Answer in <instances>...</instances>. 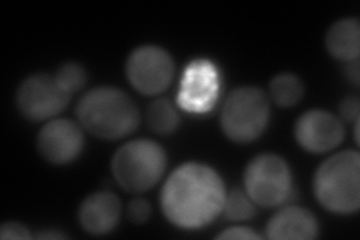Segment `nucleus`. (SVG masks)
I'll return each instance as SVG.
<instances>
[{
	"instance_id": "obj_1",
	"label": "nucleus",
	"mask_w": 360,
	"mask_h": 240,
	"mask_svg": "<svg viewBox=\"0 0 360 240\" xmlns=\"http://www.w3.org/2000/svg\"><path fill=\"white\" fill-rule=\"evenodd\" d=\"M225 197L227 192L218 171L206 164L186 163L177 167L165 182L161 208L172 224L194 230L222 213Z\"/></svg>"
},
{
	"instance_id": "obj_2",
	"label": "nucleus",
	"mask_w": 360,
	"mask_h": 240,
	"mask_svg": "<svg viewBox=\"0 0 360 240\" xmlns=\"http://www.w3.org/2000/svg\"><path fill=\"white\" fill-rule=\"evenodd\" d=\"M77 116L86 131L104 140L127 137L140 123L137 106L115 87H96L87 92L78 102Z\"/></svg>"
},
{
	"instance_id": "obj_3",
	"label": "nucleus",
	"mask_w": 360,
	"mask_h": 240,
	"mask_svg": "<svg viewBox=\"0 0 360 240\" xmlns=\"http://www.w3.org/2000/svg\"><path fill=\"white\" fill-rule=\"evenodd\" d=\"M314 194L333 213H353L360 206V158L354 151L336 153L315 171Z\"/></svg>"
},
{
	"instance_id": "obj_4",
	"label": "nucleus",
	"mask_w": 360,
	"mask_h": 240,
	"mask_svg": "<svg viewBox=\"0 0 360 240\" xmlns=\"http://www.w3.org/2000/svg\"><path fill=\"white\" fill-rule=\"evenodd\" d=\"M164 149L152 140H134L123 144L112 156L111 171L117 184L129 192L153 188L165 171Z\"/></svg>"
},
{
	"instance_id": "obj_5",
	"label": "nucleus",
	"mask_w": 360,
	"mask_h": 240,
	"mask_svg": "<svg viewBox=\"0 0 360 240\" xmlns=\"http://www.w3.org/2000/svg\"><path fill=\"white\" fill-rule=\"evenodd\" d=\"M270 104L260 89L245 86L233 90L221 111V128L231 141L250 143L269 123Z\"/></svg>"
},
{
	"instance_id": "obj_6",
	"label": "nucleus",
	"mask_w": 360,
	"mask_h": 240,
	"mask_svg": "<svg viewBox=\"0 0 360 240\" xmlns=\"http://www.w3.org/2000/svg\"><path fill=\"white\" fill-rule=\"evenodd\" d=\"M245 192L263 208L284 204L292 189V177L288 164L274 153L255 156L245 171Z\"/></svg>"
},
{
	"instance_id": "obj_7",
	"label": "nucleus",
	"mask_w": 360,
	"mask_h": 240,
	"mask_svg": "<svg viewBox=\"0 0 360 240\" xmlns=\"http://www.w3.org/2000/svg\"><path fill=\"white\" fill-rule=\"evenodd\" d=\"M129 83L143 95H158L170 86L174 75L172 56L156 45L135 49L127 62Z\"/></svg>"
},
{
	"instance_id": "obj_8",
	"label": "nucleus",
	"mask_w": 360,
	"mask_h": 240,
	"mask_svg": "<svg viewBox=\"0 0 360 240\" xmlns=\"http://www.w3.org/2000/svg\"><path fill=\"white\" fill-rule=\"evenodd\" d=\"M70 98L54 75L35 74L20 84L15 101L22 116L39 122L63 111Z\"/></svg>"
},
{
	"instance_id": "obj_9",
	"label": "nucleus",
	"mask_w": 360,
	"mask_h": 240,
	"mask_svg": "<svg viewBox=\"0 0 360 240\" xmlns=\"http://www.w3.org/2000/svg\"><path fill=\"white\" fill-rule=\"evenodd\" d=\"M219 94V74L207 61L193 62L182 77L179 104L186 111L206 113L215 106Z\"/></svg>"
},
{
	"instance_id": "obj_10",
	"label": "nucleus",
	"mask_w": 360,
	"mask_h": 240,
	"mask_svg": "<svg viewBox=\"0 0 360 240\" xmlns=\"http://www.w3.org/2000/svg\"><path fill=\"white\" fill-rule=\"evenodd\" d=\"M300 147L312 153L333 151L344 140L342 122L324 110H311L297 119L295 128Z\"/></svg>"
},
{
	"instance_id": "obj_11",
	"label": "nucleus",
	"mask_w": 360,
	"mask_h": 240,
	"mask_svg": "<svg viewBox=\"0 0 360 240\" xmlns=\"http://www.w3.org/2000/svg\"><path fill=\"white\" fill-rule=\"evenodd\" d=\"M38 151L51 164H68L82 153L84 137L80 125L68 119L45 123L38 134Z\"/></svg>"
},
{
	"instance_id": "obj_12",
	"label": "nucleus",
	"mask_w": 360,
	"mask_h": 240,
	"mask_svg": "<svg viewBox=\"0 0 360 240\" xmlns=\"http://www.w3.org/2000/svg\"><path fill=\"white\" fill-rule=\"evenodd\" d=\"M122 204L116 194L101 191L90 194L82 203L78 220L90 234H107L115 230L120 220Z\"/></svg>"
},
{
	"instance_id": "obj_13",
	"label": "nucleus",
	"mask_w": 360,
	"mask_h": 240,
	"mask_svg": "<svg viewBox=\"0 0 360 240\" xmlns=\"http://www.w3.org/2000/svg\"><path fill=\"white\" fill-rule=\"evenodd\" d=\"M319 234V222L315 216L303 208L290 206L279 210L266 228L269 239H314Z\"/></svg>"
},
{
	"instance_id": "obj_14",
	"label": "nucleus",
	"mask_w": 360,
	"mask_h": 240,
	"mask_svg": "<svg viewBox=\"0 0 360 240\" xmlns=\"http://www.w3.org/2000/svg\"><path fill=\"white\" fill-rule=\"evenodd\" d=\"M326 47L338 61L353 62L360 54V26L356 18H344L330 26L326 35Z\"/></svg>"
},
{
	"instance_id": "obj_15",
	"label": "nucleus",
	"mask_w": 360,
	"mask_h": 240,
	"mask_svg": "<svg viewBox=\"0 0 360 240\" xmlns=\"http://www.w3.org/2000/svg\"><path fill=\"white\" fill-rule=\"evenodd\" d=\"M270 96L279 107L296 106L303 98V83L295 74H279L270 82Z\"/></svg>"
},
{
	"instance_id": "obj_16",
	"label": "nucleus",
	"mask_w": 360,
	"mask_h": 240,
	"mask_svg": "<svg viewBox=\"0 0 360 240\" xmlns=\"http://www.w3.org/2000/svg\"><path fill=\"white\" fill-rule=\"evenodd\" d=\"M146 119L150 130L161 135L174 132L180 123L176 108L167 99L153 101L146 113Z\"/></svg>"
},
{
	"instance_id": "obj_17",
	"label": "nucleus",
	"mask_w": 360,
	"mask_h": 240,
	"mask_svg": "<svg viewBox=\"0 0 360 240\" xmlns=\"http://www.w3.org/2000/svg\"><path fill=\"white\" fill-rule=\"evenodd\" d=\"M222 212L231 221H246L255 215V203L246 192L233 189L225 197Z\"/></svg>"
},
{
	"instance_id": "obj_18",
	"label": "nucleus",
	"mask_w": 360,
	"mask_h": 240,
	"mask_svg": "<svg viewBox=\"0 0 360 240\" xmlns=\"http://www.w3.org/2000/svg\"><path fill=\"white\" fill-rule=\"evenodd\" d=\"M56 80H58L59 84L66 90L68 94H75L78 90L83 89L87 80L86 70L78 63L70 62L60 66V70L56 72Z\"/></svg>"
},
{
	"instance_id": "obj_19",
	"label": "nucleus",
	"mask_w": 360,
	"mask_h": 240,
	"mask_svg": "<svg viewBox=\"0 0 360 240\" xmlns=\"http://www.w3.org/2000/svg\"><path fill=\"white\" fill-rule=\"evenodd\" d=\"M128 218L135 222V224H143L150 218V213H152V208L149 201H146L143 198H135L128 204Z\"/></svg>"
},
{
	"instance_id": "obj_20",
	"label": "nucleus",
	"mask_w": 360,
	"mask_h": 240,
	"mask_svg": "<svg viewBox=\"0 0 360 240\" xmlns=\"http://www.w3.org/2000/svg\"><path fill=\"white\" fill-rule=\"evenodd\" d=\"M360 113V101L356 95L347 96L342 99L340 106V114L341 118L347 122H357Z\"/></svg>"
},
{
	"instance_id": "obj_21",
	"label": "nucleus",
	"mask_w": 360,
	"mask_h": 240,
	"mask_svg": "<svg viewBox=\"0 0 360 240\" xmlns=\"http://www.w3.org/2000/svg\"><path fill=\"white\" fill-rule=\"evenodd\" d=\"M0 237L2 239H30V233L25 225L18 222H6L0 228Z\"/></svg>"
},
{
	"instance_id": "obj_22",
	"label": "nucleus",
	"mask_w": 360,
	"mask_h": 240,
	"mask_svg": "<svg viewBox=\"0 0 360 240\" xmlns=\"http://www.w3.org/2000/svg\"><path fill=\"white\" fill-rule=\"evenodd\" d=\"M218 239H260L255 232L246 227H231L218 234Z\"/></svg>"
},
{
	"instance_id": "obj_23",
	"label": "nucleus",
	"mask_w": 360,
	"mask_h": 240,
	"mask_svg": "<svg viewBox=\"0 0 360 240\" xmlns=\"http://www.w3.org/2000/svg\"><path fill=\"white\" fill-rule=\"evenodd\" d=\"M347 77L354 86H359V78H360V72H359V62L353 61V62H348L347 68Z\"/></svg>"
},
{
	"instance_id": "obj_24",
	"label": "nucleus",
	"mask_w": 360,
	"mask_h": 240,
	"mask_svg": "<svg viewBox=\"0 0 360 240\" xmlns=\"http://www.w3.org/2000/svg\"><path fill=\"white\" fill-rule=\"evenodd\" d=\"M38 237H42V239H62L65 236L62 233H53V232H50V233H42Z\"/></svg>"
}]
</instances>
